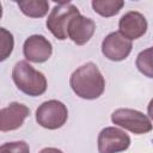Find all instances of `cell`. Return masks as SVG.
Wrapping results in <instances>:
<instances>
[{
    "label": "cell",
    "instance_id": "6da1fadb",
    "mask_svg": "<svg viewBox=\"0 0 153 153\" xmlns=\"http://www.w3.org/2000/svg\"><path fill=\"white\" fill-rule=\"evenodd\" d=\"M69 85L79 98L93 100L103 94L105 90V79L96 63L87 62L72 73Z\"/></svg>",
    "mask_w": 153,
    "mask_h": 153
},
{
    "label": "cell",
    "instance_id": "7a4b0ae2",
    "mask_svg": "<svg viewBox=\"0 0 153 153\" xmlns=\"http://www.w3.org/2000/svg\"><path fill=\"white\" fill-rule=\"evenodd\" d=\"M12 80L17 88L30 96H42L48 87L45 75L35 69L27 61H18L12 68Z\"/></svg>",
    "mask_w": 153,
    "mask_h": 153
},
{
    "label": "cell",
    "instance_id": "3957f363",
    "mask_svg": "<svg viewBox=\"0 0 153 153\" xmlns=\"http://www.w3.org/2000/svg\"><path fill=\"white\" fill-rule=\"evenodd\" d=\"M78 14H80V12L76 6H74L71 2L61 1L57 5H55L50 11L45 25L54 37H56L60 41H65L68 37L67 36L68 24Z\"/></svg>",
    "mask_w": 153,
    "mask_h": 153
},
{
    "label": "cell",
    "instance_id": "277c9868",
    "mask_svg": "<svg viewBox=\"0 0 153 153\" xmlns=\"http://www.w3.org/2000/svg\"><path fill=\"white\" fill-rule=\"evenodd\" d=\"M111 122L115 126H118L136 135L147 134L152 130L151 118L146 114L135 109H116L111 114Z\"/></svg>",
    "mask_w": 153,
    "mask_h": 153
},
{
    "label": "cell",
    "instance_id": "5b68a950",
    "mask_svg": "<svg viewBox=\"0 0 153 153\" xmlns=\"http://www.w3.org/2000/svg\"><path fill=\"white\" fill-rule=\"evenodd\" d=\"M67 118L68 109L57 99L45 100L36 110V122L42 128L49 130L61 128L67 122Z\"/></svg>",
    "mask_w": 153,
    "mask_h": 153
},
{
    "label": "cell",
    "instance_id": "8992f818",
    "mask_svg": "<svg viewBox=\"0 0 153 153\" xmlns=\"http://www.w3.org/2000/svg\"><path fill=\"white\" fill-rule=\"evenodd\" d=\"M98 152L99 153H121L129 148V135L116 127H105L98 134Z\"/></svg>",
    "mask_w": 153,
    "mask_h": 153
},
{
    "label": "cell",
    "instance_id": "52a82bcc",
    "mask_svg": "<svg viewBox=\"0 0 153 153\" xmlns=\"http://www.w3.org/2000/svg\"><path fill=\"white\" fill-rule=\"evenodd\" d=\"M133 43L118 31L110 32L102 42V54L110 61H123L131 53Z\"/></svg>",
    "mask_w": 153,
    "mask_h": 153
},
{
    "label": "cell",
    "instance_id": "ba28073f",
    "mask_svg": "<svg viewBox=\"0 0 153 153\" xmlns=\"http://www.w3.org/2000/svg\"><path fill=\"white\" fill-rule=\"evenodd\" d=\"M23 54L29 62L43 63L50 59L53 45L43 35H31L23 44Z\"/></svg>",
    "mask_w": 153,
    "mask_h": 153
},
{
    "label": "cell",
    "instance_id": "9c48e42d",
    "mask_svg": "<svg viewBox=\"0 0 153 153\" xmlns=\"http://www.w3.org/2000/svg\"><path fill=\"white\" fill-rule=\"evenodd\" d=\"M146 17L137 11H129L124 13L118 22V32L129 41L142 37L147 31Z\"/></svg>",
    "mask_w": 153,
    "mask_h": 153
},
{
    "label": "cell",
    "instance_id": "30bf717a",
    "mask_svg": "<svg viewBox=\"0 0 153 153\" xmlns=\"http://www.w3.org/2000/svg\"><path fill=\"white\" fill-rule=\"evenodd\" d=\"M29 115L30 109L25 104L12 102L0 110V131H12L20 128Z\"/></svg>",
    "mask_w": 153,
    "mask_h": 153
},
{
    "label": "cell",
    "instance_id": "8fae6325",
    "mask_svg": "<svg viewBox=\"0 0 153 153\" xmlns=\"http://www.w3.org/2000/svg\"><path fill=\"white\" fill-rule=\"evenodd\" d=\"M96 31V23L82 14L75 16L68 24L67 36L76 45L86 44Z\"/></svg>",
    "mask_w": 153,
    "mask_h": 153
},
{
    "label": "cell",
    "instance_id": "7c38bea8",
    "mask_svg": "<svg viewBox=\"0 0 153 153\" xmlns=\"http://www.w3.org/2000/svg\"><path fill=\"white\" fill-rule=\"evenodd\" d=\"M23 14L29 18H42L49 11V2L45 0H25L17 1Z\"/></svg>",
    "mask_w": 153,
    "mask_h": 153
},
{
    "label": "cell",
    "instance_id": "4fadbf2b",
    "mask_svg": "<svg viewBox=\"0 0 153 153\" xmlns=\"http://www.w3.org/2000/svg\"><path fill=\"white\" fill-rule=\"evenodd\" d=\"M92 8L96 13L104 18H110L116 16L124 6L122 0H92Z\"/></svg>",
    "mask_w": 153,
    "mask_h": 153
},
{
    "label": "cell",
    "instance_id": "5bb4252c",
    "mask_svg": "<svg viewBox=\"0 0 153 153\" xmlns=\"http://www.w3.org/2000/svg\"><path fill=\"white\" fill-rule=\"evenodd\" d=\"M14 48L13 35L5 27H0V62L7 60Z\"/></svg>",
    "mask_w": 153,
    "mask_h": 153
},
{
    "label": "cell",
    "instance_id": "9a60e30c",
    "mask_svg": "<svg viewBox=\"0 0 153 153\" xmlns=\"http://www.w3.org/2000/svg\"><path fill=\"white\" fill-rule=\"evenodd\" d=\"M136 67L140 73H142L145 76L152 79L153 78V71H152V48H147L139 53L136 57Z\"/></svg>",
    "mask_w": 153,
    "mask_h": 153
},
{
    "label": "cell",
    "instance_id": "2e32d148",
    "mask_svg": "<svg viewBox=\"0 0 153 153\" xmlns=\"http://www.w3.org/2000/svg\"><path fill=\"white\" fill-rule=\"evenodd\" d=\"M0 153H30V147L23 140L12 141L2 143L0 146Z\"/></svg>",
    "mask_w": 153,
    "mask_h": 153
},
{
    "label": "cell",
    "instance_id": "e0dca14e",
    "mask_svg": "<svg viewBox=\"0 0 153 153\" xmlns=\"http://www.w3.org/2000/svg\"><path fill=\"white\" fill-rule=\"evenodd\" d=\"M39 153H63L61 149L55 148V147H45L39 151Z\"/></svg>",
    "mask_w": 153,
    "mask_h": 153
},
{
    "label": "cell",
    "instance_id": "ac0fdd59",
    "mask_svg": "<svg viewBox=\"0 0 153 153\" xmlns=\"http://www.w3.org/2000/svg\"><path fill=\"white\" fill-rule=\"evenodd\" d=\"M2 17V6H1V2H0V19Z\"/></svg>",
    "mask_w": 153,
    "mask_h": 153
}]
</instances>
